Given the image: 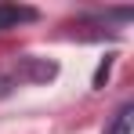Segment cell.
Wrapping results in <instances>:
<instances>
[{"mask_svg": "<svg viewBox=\"0 0 134 134\" xmlns=\"http://www.w3.org/2000/svg\"><path fill=\"white\" fill-rule=\"evenodd\" d=\"M36 11L33 7H18V4H0V29H15L22 22H33Z\"/></svg>", "mask_w": 134, "mask_h": 134, "instance_id": "obj_1", "label": "cell"}, {"mask_svg": "<svg viewBox=\"0 0 134 134\" xmlns=\"http://www.w3.org/2000/svg\"><path fill=\"white\" fill-rule=\"evenodd\" d=\"M131 120H134V109H131V105H123V109L116 112V120H112L109 134H131Z\"/></svg>", "mask_w": 134, "mask_h": 134, "instance_id": "obj_2", "label": "cell"}]
</instances>
